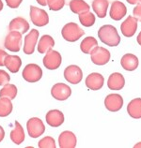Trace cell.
Wrapping results in <instances>:
<instances>
[{"mask_svg": "<svg viewBox=\"0 0 141 148\" xmlns=\"http://www.w3.org/2000/svg\"><path fill=\"white\" fill-rule=\"evenodd\" d=\"M98 37L105 45L116 47L120 43V37L115 26L110 25H103L98 31Z\"/></svg>", "mask_w": 141, "mask_h": 148, "instance_id": "1", "label": "cell"}, {"mask_svg": "<svg viewBox=\"0 0 141 148\" xmlns=\"http://www.w3.org/2000/svg\"><path fill=\"white\" fill-rule=\"evenodd\" d=\"M85 31L75 23H69L65 25L61 30V35L65 40L69 42H75L83 37Z\"/></svg>", "mask_w": 141, "mask_h": 148, "instance_id": "2", "label": "cell"}, {"mask_svg": "<svg viewBox=\"0 0 141 148\" xmlns=\"http://www.w3.org/2000/svg\"><path fill=\"white\" fill-rule=\"evenodd\" d=\"M22 45V34L17 31H10L7 35L4 41V47L10 52L17 53L21 50Z\"/></svg>", "mask_w": 141, "mask_h": 148, "instance_id": "3", "label": "cell"}, {"mask_svg": "<svg viewBox=\"0 0 141 148\" xmlns=\"http://www.w3.org/2000/svg\"><path fill=\"white\" fill-rule=\"evenodd\" d=\"M22 76L28 83H36L42 77V69L37 64H28L24 69Z\"/></svg>", "mask_w": 141, "mask_h": 148, "instance_id": "4", "label": "cell"}, {"mask_svg": "<svg viewBox=\"0 0 141 148\" xmlns=\"http://www.w3.org/2000/svg\"><path fill=\"white\" fill-rule=\"evenodd\" d=\"M30 19L32 24L40 27L48 25L49 23V16L46 11L35 6H30Z\"/></svg>", "mask_w": 141, "mask_h": 148, "instance_id": "5", "label": "cell"}, {"mask_svg": "<svg viewBox=\"0 0 141 148\" xmlns=\"http://www.w3.org/2000/svg\"><path fill=\"white\" fill-rule=\"evenodd\" d=\"M26 128L28 135L31 138H38L41 136L45 131V126L44 122L38 117L30 118L26 123Z\"/></svg>", "mask_w": 141, "mask_h": 148, "instance_id": "6", "label": "cell"}, {"mask_svg": "<svg viewBox=\"0 0 141 148\" xmlns=\"http://www.w3.org/2000/svg\"><path fill=\"white\" fill-rule=\"evenodd\" d=\"M91 56L92 63L98 66H104L107 64L111 57L110 52L104 47H100L99 45L93 49Z\"/></svg>", "mask_w": 141, "mask_h": 148, "instance_id": "7", "label": "cell"}, {"mask_svg": "<svg viewBox=\"0 0 141 148\" xmlns=\"http://www.w3.org/2000/svg\"><path fill=\"white\" fill-rule=\"evenodd\" d=\"M62 62V57L60 56V53L57 52V51L50 50L49 52H47L45 56L42 60L44 66L50 71H54L60 67Z\"/></svg>", "mask_w": 141, "mask_h": 148, "instance_id": "8", "label": "cell"}, {"mask_svg": "<svg viewBox=\"0 0 141 148\" xmlns=\"http://www.w3.org/2000/svg\"><path fill=\"white\" fill-rule=\"evenodd\" d=\"M64 78L68 83L77 84L83 79V71L76 65H70L64 71Z\"/></svg>", "mask_w": 141, "mask_h": 148, "instance_id": "9", "label": "cell"}, {"mask_svg": "<svg viewBox=\"0 0 141 148\" xmlns=\"http://www.w3.org/2000/svg\"><path fill=\"white\" fill-rule=\"evenodd\" d=\"M51 95L57 100L63 101L70 97V95H72V89L67 84L58 83L53 85L52 89H51Z\"/></svg>", "mask_w": 141, "mask_h": 148, "instance_id": "10", "label": "cell"}, {"mask_svg": "<svg viewBox=\"0 0 141 148\" xmlns=\"http://www.w3.org/2000/svg\"><path fill=\"white\" fill-rule=\"evenodd\" d=\"M104 106L109 112H119L123 106V99L120 94H109L104 99Z\"/></svg>", "mask_w": 141, "mask_h": 148, "instance_id": "11", "label": "cell"}, {"mask_svg": "<svg viewBox=\"0 0 141 148\" xmlns=\"http://www.w3.org/2000/svg\"><path fill=\"white\" fill-rule=\"evenodd\" d=\"M40 33L37 29H32L25 38V45H24V53L26 54H32L35 51L37 41Z\"/></svg>", "mask_w": 141, "mask_h": 148, "instance_id": "12", "label": "cell"}, {"mask_svg": "<svg viewBox=\"0 0 141 148\" xmlns=\"http://www.w3.org/2000/svg\"><path fill=\"white\" fill-rule=\"evenodd\" d=\"M86 85L88 89L93 91H98L104 86V78L98 72H92L86 78Z\"/></svg>", "mask_w": 141, "mask_h": 148, "instance_id": "13", "label": "cell"}, {"mask_svg": "<svg viewBox=\"0 0 141 148\" xmlns=\"http://www.w3.org/2000/svg\"><path fill=\"white\" fill-rule=\"evenodd\" d=\"M138 20L134 16H128L120 25V31L124 37L132 38L138 29Z\"/></svg>", "mask_w": 141, "mask_h": 148, "instance_id": "14", "label": "cell"}, {"mask_svg": "<svg viewBox=\"0 0 141 148\" xmlns=\"http://www.w3.org/2000/svg\"><path fill=\"white\" fill-rule=\"evenodd\" d=\"M77 139L75 134L72 131L61 132L58 137V145L60 148H74L76 146Z\"/></svg>", "mask_w": 141, "mask_h": 148, "instance_id": "15", "label": "cell"}, {"mask_svg": "<svg viewBox=\"0 0 141 148\" xmlns=\"http://www.w3.org/2000/svg\"><path fill=\"white\" fill-rule=\"evenodd\" d=\"M46 123L53 127H60L64 122V114L59 110H51L46 114Z\"/></svg>", "mask_w": 141, "mask_h": 148, "instance_id": "16", "label": "cell"}, {"mask_svg": "<svg viewBox=\"0 0 141 148\" xmlns=\"http://www.w3.org/2000/svg\"><path fill=\"white\" fill-rule=\"evenodd\" d=\"M120 65L122 69L127 71H134L138 68L139 61L138 56H135L133 53H126L121 57Z\"/></svg>", "mask_w": 141, "mask_h": 148, "instance_id": "17", "label": "cell"}, {"mask_svg": "<svg viewBox=\"0 0 141 148\" xmlns=\"http://www.w3.org/2000/svg\"><path fill=\"white\" fill-rule=\"evenodd\" d=\"M110 17L115 21H120L127 14V8L122 2L114 1L111 5L110 9Z\"/></svg>", "mask_w": 141, "mask_h": 148, "instance_id": "18", "label": "cell"}, {"mask_svg": "<svg viewBox=\"0 0 141 148\" xmlns=\"http://www.w3.org/2000/svg\"><path fill=\"white\" fill-rule=\"evenodd\" d=\"M125 85V79L123 75L120 72L112 73L108 78L107 86L110 90H120Z\"/></svg>", "mask_w": 141, "mask_h": 148, "instance_id": "19", "label": "cell"}, {"mask_svg": "<svg viewBox=\"0 0 141 148\" xmlns=\"http://www.w3.org/2000/svg\"><path fill=\"white\" fill-rule=\"evenodd\" d=\"M10 31H17L21 34H25L29 30V24L26 19L22 17H16L11 20L9 25Z\"/></svg>", "mask_w": 141, "mask_h": 148, "instance_id": "20", "label": "cell"}, {"mask_svg": "<svg viewBox=\"0 0 141 148\" xmlns=\"http://www.w3.org/2000/svg\"><path fill=\"white\" fill-rule=\"evenodd\" d=\"M4 64L11 73H17L22 66V60L18 56L8 54L5 58V61H4Z\"/></svg>", "mask_w": 141, "mask_h": 148, "instance_id": "21", "label": "cell"}, {"mask_svg": "<svg viewBox=\"0 0 141 148\" xmlns=\"http://www.w3.org/2000/svg\"><path fill=\"white\" fill-rule=\"evenodd\" d=\"M127 112L132 118H141V99L136 98L132 99L127 105Z\"/></svg>", "mask_w": 141, "mask_h": 148, "instance_id": "22", "label": "cell"}, {"mask_svg": "<svg viewBox=\"0 0 141 148\" xmlns=\"http://www.w3.org/2000/svg\"><path fill=\"white\" fill-rule=\"evenodd\" d=\"M55 46V40L54 38L49 36V35H44L39 40L38 43V52L40 53H46L52 50Z\"/></svg>", "mask_w": 141, "mask_h": 148, "instance_id": "23", "label": "cell"}, {"mask_svg": "<svg viewBox=\"0 0 141 148\" xmlns=\"http://www.w3.org/2000/svg\"><path fill=\"white\" fill-rule=\"evenodd\" d=\"M91 6L94 12L97 14L99 18H104L106 16L107 9L109 6L108 0H93Z\"/></svg>", "mask_w": 141, "mask_h": 148, "instance_id": "24", "label": "cell"}, {"mask_svg": "<svg viewBox=\"0 0 141 148\" xmlns=\"http://www.w3.org/2000/svg\"><path fill=\"white\" fill-rule=\"evenodd\" d=\"M10 140L17 145H21L25 141V131L18 121H15V127L10 132Z\"/></svg>", "mask_w": 141, "mask_h": 148, "instance_id": "25", "label": "cell"}, {"mask_svg": "<svg viewBox=\"0 0 141 148\" xmlns=\"http://www.w3.org/2000/svg\"><path fill=\"white\" fill-rule=\"evenodd\" d=\"M70 9L75 14H81L86 11H89L91 7L85 0H70L69 3Z\"/></svg>", "mask_w": 141, "mask_h": 148, "instance_id": "26", "label": "cell"}, {"mask_svg": "<svg viewBox=\"0 0 141 148\" xmlns=\"http://www.w3.org/2000/svg\"><path fill=\"white\" fill-rule=\"evenodd\" d=\"M98 46V41L95 38L93 37H87L84 38L83 41L80 44V49L84 53L91 54L93 49Z\"/></svg>", "mask_w": 141, "mask_h": 148, "instance_id": "27", "label": "cell"}, {"mask_svg": "<svg viewBox=\"0 0 141 148\" xmlns=\"http://www.w3.org/2000/svg\"><path fill=\"white\" fill-rule=\"evenodd\" d=\"M12 103L11 99L8 98H1L0 99V117H6L10 115L12 112Z\"/></svg>", "mask_w": 141, "mask_h": 148, "instance_id": "28", "label": "cell"}, {"mask_svg": "<svg viewBox=\"0 0 141 148\" xmlns=\"http://www.w3.org/2000/svg\"><path fill=\"white\" fill-rule=\"evenodd\" d=\"M17 95V87L14 84H7L0 90V98H8L10 99H14Z\"/></svg>", "mask_w": 141, "mask_h": 148, "instance_id": "29", "label": "cell"}, {"mask_svg": "<svg viewBox=\"0 0 141 148\" xmlns=\"http://www.w3.org/2000/svg\"><path fill=\"white\" fill-rule=\"evenodd\" d=\"M79 21L82 25L86 27H91L95 24L96 18L91 11H86V12L79 14Z\"/></svg>", "mask_w": 141, "mask_h": 148, "instance_id": "30", "label": "cell"}, {"mask_svg": "<svg viewBox=\"0 0 141 148\" xmlns=\"http://www.w3.org/2000/svg\"><path fill=\"white\" fill-rule=\"evenodd\" d=\"M47 5L50 10L57 11L63 9L65 6V0H47Z\"/></svg>", "mask_w": 141, "mask_h": 148, "instance_id": "31", "label": "cell"}, {"mask_svg": "<svg viewBox=\"0 0 141 148\" xmlns=\"http://www.w3.org/2000/svg\"><path fill=\"white\" fill-rule=\"evenodd\" d=\"M38 146L40 148H56V142H55L54 138L47 136L39 142Z\"/></svg>", "mask_w": 141, "mask_h": 148, "instance_id": "32", "label": "cell"}, {"mask_svg": "<svg viewBox=\"0 0 141 148\" xmlns=\"http://www.w3.org/2000/svg\"><path fill=\"white\" fill-rule=\"evenodd\" d=\"M10 81V76L8 74L7 71L0 69V85H5L9 84Z\"/></svg>", "mask_w": 141, "mask_h": 148, "instance_id": "33", "label": "cell"}, {"mask_svg": "<svg viewBox=\"0 0 141 148\" xmlns=\"http://www.w3.org/2000/svg\"><path fill=\"white\" fill-rule=\"evenodd\" d=\"M8 7H10V9H17L19 6L21 5L23 0H5Z\"/></svg>", "mask_w": 141, "mask_h": 148, "instance_id": "34", "label": "cell"}, {"mask_svg": "<svg viewBox=\"0 0 141 148\" xmlns=\"http://www.w3.org/2000/svg\"><path fill=\"white\" fill-rule=\"evenodd\" d=\"M133 15H134V17L136 20L141 22V3L138 4V5L135 7V9L133 10Z\"/></svg>", "mask_w": 141, "mask_h": 148, "instance_id": "35", "label": "cell"}, {"mask_svg": "<svg viewBox=\"0 0 141 148\" xmlns=\"http://www.w3.org/2000/svg\"><path fill=\"white\" fill-rule=\"evenodd\" d=\"M7 56H8V53L5 52V51L0 49V67L5 66V64H4V61H5V58H6Z\"/></svg>", "mask_w": 141, "mask_h": 148, "instance_id": "36", "label": "cell"}, {"mask_svg": "<svg viewBox=\"0 0 141 148\" xmlns=\"http://www.w3.org/2000/svg\"><path fill=\"white\" fill-rule=\"evenodd\" d=\"M4 137H5V130H4V128L0 126V143L3 141Z\"/></svg>", "mask_w": 141, "mask_h": 148, "instance_id": "37", "label": "cell"}, {"mask_svg": "<svg viewBox=\"0 0 141 148\" xmlns=\"http://www.w3.org/2000/svg\"><path fill=\"white\" fill-rule=\"evenodd\" d=\"M126 1L131 5H138L141 3V0H126Z\"/></svg>", "mask_w": 141, "mask_h": 148, "instance_id": "38", "label": "cell"}, {"mask_svg": "<svg viewBox=\"0 0 141 148\" xmlns=\"http://www.w3.org/2000/svg\"><path fill=\"white\" fill-rule=\"evenodd\" d=\"M36 1L40 4L41 6H46L47 5V0H36Z\"/></svg>", "mask_w": 141, "mask_h": 148, "instance_id": "39", "label": "cell"}, {"mask_svg": "<svg viewBox=\"0 0 141 148\" xmlns=\"http://www.w3.org/2000/svg\"><path fill=\"white\" fill-rule=\"evenodd\" d=\"M136 41H138V43L141 46V31H140V33L138 34V38H136Z\"/></svg>", "mask_w": 141, "mask_h": 148, "instance_id": "40", "label": "cell"}, {"mask_svg": "<svg viewBox=\"0 0 141 148\" xmlns=\"http://www.w3.org/2000/svg\"><path fill=\"white\" fill-rule=\"evenodd\" d=\"M135 148H141V142L140 143H136V145L134 146Z\"/></svg>", "mask_w": 141, "mask_h": 148, "instance_id": "41", "label": "cell"}, {"mask_svg": "<svg viewBox=\"0 0 141 148\" xmlns=\"http://www.w3.org/2000/svg\"><path fill=\"white\" fill-rule=\"evenodd\" d=\"M3 7H4V5H3L2 0H0V11H1V10H3Z\"/></svg>", "mask_w": 141, "mask_h": 148, "instance_id": "42", "label": "cell"}]
</instances>
